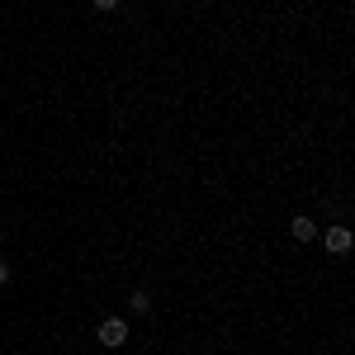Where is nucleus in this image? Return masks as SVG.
I'll list each match as a JSON object with an SVG mask.
<instances>
[{"instance_id":"obj_1","label":"nucleus","mask_w":355,"mask_h":355,"mask_svg":"<svg viewBox=\"0 0 355 355\" xmlns=\"http://www.w3.org/2000/svg\"><path fill=\"white\" fill-rule=\"evenodd\" d=\"M123 341H128V322H123V318H105V322H100V346H123Z\"/></svg>"},{"instance_id":"obj_2","label":"nucleus","mask_w":355,"mask_h":355,"mask_svg":"<svg viewBox=\"0 0 355 355\" xmlns=\"http://www.w3.org/2000/svg\"><path fill=\"white\" fill-rule=\"evenodd\" d=\"M351 246H355V237H351V227H346V223L327 227V251H331V256H346Z\"/></svg>"},{"instance_id":"obj_3","label":"nucleus","mask_w":355,"mask_h":355,"mask_svg":"<svg viewBox=\"0 0 355 355\" xmlns=\"http://www.w3.org/2000/svg\"><path fill=\"white\" fill-rule=\"evenodd\" d=\"M289 232H294V242H303V246L318 242V223H313V218H294V223H289Z\"/></svg>"},{"instance_id":"obj_4","label":"nucleus","mask_w":355,"mask_h":355,"mask_svg":"<svg viewBox=\"0 0 355 355\" xmlns=\"http://www.w3.org/2000/svg\"><path fill=\"white\" fill-rule=\"evenodd\" d=\"M128 313H137V318H142V313H152V294H142V289L128 294Z\"/></svg>"},{"instance_id":"obj_5","label":"nucleus","mask_w":355,"mask_h":355,"mask_svg":"<svg viewBox=\"0 0 355 355\" xmlns=\"http://www.w3.org/2000/svg\"><path fill=\"white\" fill-rule=\"evenodd\" d=\"M10 284V261H0V289Z\"/></svg>"},{"instance_id":"obj_6","label":"nucleus","mask_w":355,"mask_h":355,"mask_svg":"<svg viewBox=\"0 0 355 355\" xmlns=\"http://www.w3.org/2000/svg\"><path fill=\"white\" fill-rule=\"evenodd\" d=\"M90 5H95V10H114L119 0H90Z\"/></svg>"},{"instance_id":"obj_7","label":"nucleus","mask_w":355,"mask_h":355,"mask_svg":"<svg viewBox=\"0 0 355 355\" xmlns=\"http://www.w3.org/2000/svg\"><path fill=\"white\" fill-rule=\"evenodd\" d=\"M0 242H5V232H0Z\"/></svg>"}]
</instances>
